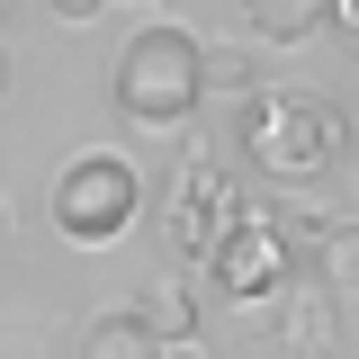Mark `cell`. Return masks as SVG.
I'll return each mask as SVG.
<instances>
[{"instance_id": "obj_9", "label": "cell", "mask_w": 359, "mask_h": 359, "mask_svg": "<svg viewBox=\"0 0 359 359\" xmlns=\"http://www.w3.org/2000/svg\"><path fill=\"white\" fill-rule=\"evenodd\" d=\"M314 287L323 297H359V224H323L314 233Z\"/></svg>"}, {"instance_id": "obj_2", "label": "cell", "mask_w": 359, "mask_h": 359, "mask_svg": "<svg viewBox=\"0 0 359 359\" xmlns=\"http://www.w3.org/2000/svg\"><path fill=\"white\" fill-rule=\"evenodd\" d=\"M117 108L144 135H180L207 108V45L189 27H135L117 54Z\"/></svg>"}, {"instance_id": "obj_12", "label": "cell", "mask_w": 359, "mask_h": 359, "mask_svg": "<svg viewBox=\"0 0 359 359\" xmlns=\"http://www.w3.org/2000/svg\"><path fill=\"white\" fill-rule=\"evenodd\" d=\"M36 9H45V18H63V27H90L108 0H36Z\"/></svg>"}, {"instance_id": "obj_15", "label": "cell", "mask_w": 359, "mask_h": 359, "mask_svg": "<svg viewBox=\"0 0 359 359\" xmlns=\"http://www.w3.org/2000/svg\"><path fill=\"white\" fill-rule=\"evenodd\" d=\"M18 9H27V0H0V27H9V18H18Z\"/></svg>"}, {"instance_id": "obj_11", "label": "cell", "mask_w": 359, "mask_h": 359, "mask_svg": "<svg viewBox=\"0 0 359 359\" xmlns=\"http://www.w3.org/2000/svg\"><path fill=\"white\" fill-rule=\"evenodd\" d=\"M252 54H233V45H216V54H207V99H252Z\"/></svg>"}, {"instance_id": "obj_7", "label": "cell", "mask_w": 359, "mask_h": 359, "mask_svg": "<svg viewBox=\"0 0 359 359\" xmlns=\"http://www.w3.org/2000/svg\"><path fill=\"white\" fill-rule=\"evenodd\" d=\"M332 306H341V297H323V287H287V306H278V341H287V351H332V341H341V323H332Z\"/></svg>"}, {"instance_id": "obj_13", "label": "cell", "mask_w": 359, "mask_h": 359, "mask_svg": "<svg viewBox=\"0 0 359 359\" xmlns=\"http://www.w3.org/2000/svg\"><path fill=\"white\" fill-rule=\"evenodd\" d=\"M323 27H341V36L359 45V0H332V18H323Z\"/></svg>"}, {"instance_id": "obj_5", "label": "cell", "mask_w": 359, "mask_h": 359, "mask_svg": "<svg viewBox=\"0 0 359 359\" xmlns=\"http://www.w3.org/2000/svg\"><path fill=\"white\" fill-rule=\"evenodd\" d=\"M207 278H216V297H233V306H269L287 287V224L269 216V207H243V224L207 252Z\"/></svg>"}, {"instance_id": "obj_3", "label": "cell", "mask_w": 359, "mask_h": 359, "mask_svg": "<svg viewBox=\"0 0 359 359\" xmlns=\"http://www.w3.org/2000/svg\"><path fill=\"white\" fill-rule=\"evenodd\" d=\"M45 216H54V233H63L72 252H108V243H126L135 216H144V180H135L126 153H72V162L54 171Z\"/></svg>"}, {"instance_id": "obj_14", "label": "cell", "mask_w": 359, "mask_h": 359, "mask_svg": "<svg viewBox=\"0 0 359 359\" xmlns=\"http://www.w3.org/2000/svg\"><path fill=\"white\" fill-rule=\"evenodd\" d=\"M153 359H207V351H198V341H162Z\"/></svg>"}, {"instance_id": "obj_1", "label": "cell", "mask_w": 359, "mask_h": 359, "mask_svg": "<svg viewBox=\"0 0 359 359\" xmlns=\"http://www.w3.org/2000/svg\"><path fill=\"white\" fill-rule=\"evenodd\" d=\"M233 144H243V162L278 189H314V180L341 171V153H351V117L332 108V99H314V90H252L243 99V117H233Z\"/></svg>"}, {"instance_id": "obj_6", "label": "cell", "mask_w": 359, "mask_h": 359, "mask_svg": "<svg viewBox=\"0 0 359 359\" xmlns=\"http://www.w3.org/2000/svg\"><path fill=\"white\" fill-rule=\"evenodd\" d=\"M135 323H144L153 341H198V287H189V278H144Z\"/></svg>"}, {"instance_id": "obj_4", "label": "cell", "mask_w": 359, "mask_h": 359, "mask_svg": "<svg viewBox=\"0 0 359 359\" xmlns=\"http://www.w3.org/2000/svg\"><path fill=\"white\" fill-rule=\"evenodd\" d=\"M243 189H233V171H224L207 144H189L180 153V171H171V189H162V243H171L180 261H207L224 233L243 224Z\"/></svg>"}, {"instance_id": "obj_8", "label": "cell", "mask_w": 359, "mask_h": 359, "mask_svg": "<svg viewBox=\"0 0 359 359\" xmlns=\"http://www.w3.org/2000/svg\"><path fill=\"white\" fill-rule=\"evenodd\" d=\"M243 18H252V36H269V45H306V36H323L332 0H243Z\"/></svg>"}, {"instance_id": "obj_10", "label": "cell", "mask_w": 359, "mask_h": 359, "mask_svg": "<svg viewBox=\"0 0 359 359\" xmlns=\"http://www.w3.org/2000/svg\"><path fill=\"white\" fill-rule=\"evenodd\" d=\"M153 351H162V341L135 323V306L126 314H90V323H81V359H153Z\"/></svg>"}, {"instance_id": "obj_16", "label": "cell", "mask_w": 359, "mask_h": 359, "mask_svg": "<svg viewBox=\"0 0 359 359\" xmlns=\"http://www.w3.org/2000/svg\"><path fill=\"white\" fill-rule=\"evenodd\" d=\"M0 99H9V45H0Z\"/></svg>"}]
</instances>
